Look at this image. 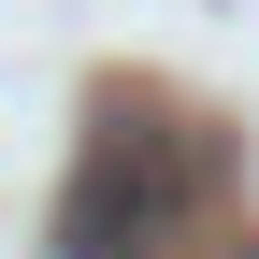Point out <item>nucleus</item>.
Wrapping results in <instances>:
<instances>
[{
  "label": "nucleus",
  "mask_w": 259,
  "mask_h": 259,
  "mask_svg": "<svg viewBox=\"0 0 259 259\" xmlns=\"http://www.w3.org/2000/svg\"><path fill=\"white\" fill-rule=\"evenodd\" d=\"M187 202H202L187 130L101 101V130H87V158H72V187H58V259H158V245L187 231Z\"/></svg>",
  "instance_id": "obj_1"
}]
</instances>
